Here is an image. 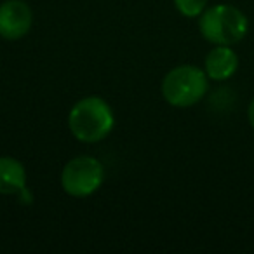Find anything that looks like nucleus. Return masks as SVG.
I'll return each instance as SVG.
<instances>
[{
  "mask_svg": "<svg viewBox=\"0 0 254 254\" xmlns=\"http://www.w3.org/2000/svg\"><path fill=\"white\" fill-rule=\"evenodd\" d=\"M68 127L78 141L99 143L113 131L115 115L108 101L99 96H87L71 106L68 113Z\"/></svg>",
  "mask_w": 254,
  "mask_h": 254,
  "instance_id": "1",
  "label": "nucleus"
},
{
  "mask_svg": "<svg viewBox=\"0 0 254 254\" xmlns=\"http://www.w3.org/2000/svg\"><path fill=\"white\" fill-rule=\"evenodd\" d=\"M249 21L240 9L230 4H216L198 16V30L214 46H232L246 37Z\"/></svg>",
  "mask_w": 254,
  "mask_h": 254,
  "instance_id": "2",
  "label": "nucleus"
},
{
  "mask_svg": "<svg viewBox=\"0 0 254 254\" xmlns=\"http://www.w3.org/2000/svg\"><path fill=\"white\" fill-rule=\"evenodd\" d=\"M207 73L193 64H181L167 71L160 85L162 96L171 106L188 108L193 106L207 94Z\"/></svg>",
  "mask_w": 254,
  "mask_h": 254,
  "instance_id": "3",
  "label": "nucleus"
},
{
  "mask_svg": "<svg viewBox=\"0 0 254 254\" xmlns=\"http://www.w3.org/2000/svg\"><path fill=\"white\" fill-rule=\"evenodd\" d=\"M105 181V167L101 160L91 155L73 157L61 171V187L68 195L84 198L101 188Z\"/></svg>",
  "mask_w": 254,
  "mask_h": 254,
  "instance_id": "4",
  "label": "nucleus"
},
{
  "mask_svg": "<svg viewBox=\"0 0 254 254\" xmlns=\"http://www.w3.org/2000/svg\"><path fill=\"white\" fill-rule=\"evenodd\" d=\"M33 23L32 9L23 0H5L0 4V37L19 40L28 35Z\"/></svg>",
  "mask_w": 254,
  "mask_h": 254,
  "instance_id": "5",
  "label": "nucleus"
},
{
  "mask_svg": "<svg viewBox=\"0 0 254 254\" xmlns=\"http://www.w3.org/2000/svg\"><path fill=\"white\" fill-rule=\"evenodd\" d=\"M239 68V56L230 46H216L207 53L204 61V71L212 80H226Z\"/></svg>",
  "mask_w": 254,
  "mask_h": 254,
  "instance_id": "6",
  "label": "nucleus"
},
{
  "mask_svg": "<svg viewBox=\"0 0 254 254\" xmlns=\"http://www.w3.org/2000/svg\"><path fill=\"white\" fill-rule=\"evenodd\" d=\"M25 188V166L12 157H0V195H18Z\"/></svg>",
  "mask_w": 254,
  "mask_h": 254,
  "instance_id": "7",
  "label": "nucleus"
},
{
  "mask_svg": "<svg viewBox=\"0 0 254 254\" xmlns=\"http://www.w3.org/2000/svg\"><path fill=\"white\" fill-rule=\"evenodd\" d=\"M209 0H174V7L185 18H198L207 9Z\"/></svg>",
  "mask_w": 254,
  "mask_h": 254,
  "instance_id": "8",
  "label": "nucleus"
},
{
  "mask_svg": "<svg viewBox=\"0 0 254 254\" xmlns=\"http://www.w3.org/2000/svg\"><path fill=\"white\" fill-rule=\"evenodd\" d=\"M247 117H249V124L254 127V98L249 103V108H247Z\"/></svg>",
  "mask_w": 254,
  "mask_h": 254,
  "instance_id": "9",
  "label": "nucleus"
}]
</instances>
